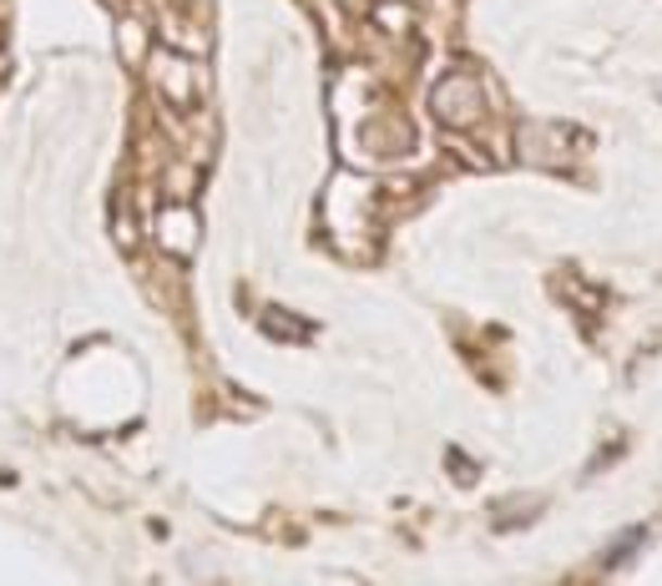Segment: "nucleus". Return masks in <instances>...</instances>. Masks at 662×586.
<instances>
[{"label":"nucleus","instance_id":"f257e3e1","mask_svg":"<svg viewBox=\"0 0 662 586\" xmlns=\"http://www.w3.org/2000/svg\"><path fill=\"white\" fill-rule=\"evenodd\" d=\"M264 329H268V334H279V339H309V323L283 319L279 308H268V314H264Z\"/></svg>","mask_w":662,"mask_h":586},{"label":"nucleus","instance_id":"f03ea898","mask_svg":"<svg viewBox=\"0 0 662 586\" xmlns=\"http://www.w3.org/2000/svg\"><path fill=\"white\" fill-rule=\"evenodd\" d=\"M450 466H456V481H475V470H471L466 455H450Z\"/></svg>","mask_w":662,"mask_h":586}]
</instances>
